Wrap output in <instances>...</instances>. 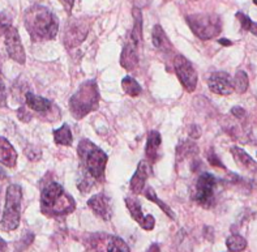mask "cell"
Listing matches in <instances>:
<instances>
[{"mask_svg":"<svg viewBox=\"0 0 257 252\" xmlns=\"http://www.w3.org/2000/svg\"><path fill=\"white\" fill-rule=\"evenodd\" d=\"M72 140H73V136H72L71 128L68 124H63L62 127L54 131V141L58 145L69 147L72 144Z\"/></svg>","mask_w":257,"mask_h":252,"instance_id":"21","label":"cell"},{"mask_svg":"<svg viewBox=\"0 0 257 252\" xmlns=\"http://www.w3.org/2000/svg\"><path fill=\"white\" fill-rule=\"evenodd\" d=\"M64 190L59 183H50L45 187L41 193V210L43 214H49L51 208L55 205V203L60 199Z\"/></svg>","mask_w":257,"mask_h":252,"instance_id":"11","label":"cell"},{"mask_svg":"<svg viewBox=\"0 0 257 252\" xmlns=\"http://www.w3.org/2000/svg\"><path fill=\"white\" fill-rule=\"evenodd\" d=\"M150 174V164L148 161H140V164L137 166L136 173L134 174V177L131 179V191L136 195L143 192L145 183H147L148 177Z\"/></svg>","mask_w":257,"mask_h":252,"instance_id":"13","label":"cell"},{"mask_svg":"<svg viewBox=\"0 0 257 252\" xmlns=\"http://www.w3.org/2000/svg\"><path fill=\"white\" fill-rule=\"evenodd\" d=\"M25 101L26 105L30 110L37 112H47L51 108V102L49 99L43 98L41 95L33 94L32 92H28L25 94Z\"/></svg>","mask_w":257,"mask_h":252,"instance_id":"19","label":"cell"},{"mask_svg":"<svg viewBox=\"0 0 257 252\" xmlns=\"http://www.w3.org/2000/svg\"><path fill=\"white\" fill-rule=\"evenodd\" d=\"M215 188H217V179L214 175L209 173L201 174L193 187V200L204 208H210L214 204Z\"/></svg>","mask_w":257,"mask_h":252,"instance_id":"6","label":"cell"},{"mask_svg":"<svg viewBox=\"0 0 257 252\" xmlns=\"http://www.w3.org/2000/svg\"><path fill=\"white\" fill-rule=\"evenodd\" d=\"M208 161H209V164L212 165V166H215V167H221V169H225V166H223V164H222L221 161L218 160V157L215 156V153L213 151H210L208 153Z\"/></svg>","mask_w":257,"mask_h":252,"instance_id":"30","label":"cell"},{"mask_svg":"<svg viewBox=\"0 0 257 252\" xmlns=\"http://www.w3.org/2000/svg\"><path fill=\"white\" fill-rule=\"evenodd\" d=\"M154 226H156V219H154V217L152 216V214H148V216L145 217V221H144L141 227H143L144 230H153Z\"/></svg>","mask_w":257,"mask_h":252,"instance_id":"31","label":"cell"},{"mask_svg":"<svg viewBox=\"0 0 257 252\" xmlns=\"http://www.w3.org/2000/svg\"><path fill=\"white\" fill-rule=\"evenodd\" d=\"M107 252H131L130 247L123 239L119 236H114L110 239L107 244Z\"/></svg>","mask_w":257,"mask_h":252,"instance_id":"27","label":"cell"},{"mask_svg":"<svg viewBox=\"0 0 257 252\" xmlns=\"http://www.w3.org/2000/svg\"><path fill=\"white\" fill-rule=\"evenodd\" d=\"M6 248H7V243L4 242L3 239L0 238V252H4L6 251Z\"/></svg>","mask_w":257,"mask_h":252,"instance_id":"39","label":"cell"},{"mask_svg":"<svg viewBox=\"0 0 257 252\" xmlns=\"http://www.w3.org/2000/svg\"><path fill=\"white\" fill-rule=\"evenodd\" d=\"M89 33V23L82 19H72L67 24L64 32V43L68 49L81 45Z\"/></svg>","mask_w":257,"mask_h":252,"instance_id":"8","label":"cell"},{"mask_svg":"<svg viewBox=\"0 0 257 252\" xmlns=\"http://www.w3.org/2000/svg\"><path fill=\"white\" fill-rule=\"evenodd\" d=\"M231 154L234 157L235 162L238 164V166H240L243 170L249 171V173H256L257 171V165L253 161V158L247 154V152H244L241 148L239 147H232L231 148Z\"/></svg>","mask_w":257,"mask_h":252,"instance_id":"15","label":"cell"},{"mask_svg":"<svg viewBox=\"0 0 257 252\" xmlns=\"http://www.w3.org/2000/svg\"><path fill=\"white\" fill-rule=\"evenodd\" d=\"M63 4L67 11H71L72 7H73V0H62Z\"/></svg>","mask_w":257,"mask_h":252,"instance_id":"36","label":"cell"},{"mask_svg":"<svg viewBox=\"0 0 257 252\" xmlns=\"http://www.w3.org/2000/svg\"><path fill=\"white\" fill-rule=\"evenodd\" d=\"M208 86L210 92L219 95H228L234 92V80L227 72H214L208 80Z\"/></svg>","mask_w":257,"mask_h":252,"instance_id":"10","label":"cell"},{"mask_svg":"<svg viewBox=\"0 0 257 252\" xmlns=\"http://www.w3.org/2000/svg\"><path fill=\"white\" fill-rule=\"evenodd\" d=\"M147 252H160V247H158V244H153Z\"/></svg>","mask_w":257,"mask_h":252,"instance_id":"40","label":"cell"},{"mask_svg":"<svg viewBox=\"0 0 257 252\" xmlns=\"http://www.w3.org/2000/svg\"><path fill=\"white\" fill-rule=\"evenodd\" d=\"M88 206L98 217L103 219H110L112 216L111 199L103 193H98L88 200Z\"/></svg>","mask_w":257,"mask_h":252,"instance_id":"12","label":"cell"},{"mask_svg":"<svg viewBox=\"0 0 257 252\" xmlns=\"http://www.w3.org/2000/svg\"><path fill=\"white\" fill-rule=\"evenodd\" d=\"M165 2H169V0H165Z\"/></svg>","mask_w":257,"mask_h":252,"instance_id":"43","label":"cell"},{"mask_svg":"<svg viewBox=\"0 0 257 252\" xmlns=\"http://www.w3.org/2000/svg\"><path fill=\"white\" fill-rule=\"evenodd\" d=\"M145 196H147L148 200H150V201H153V203H156L157 205L160 206L161 209L163 210V212L166 213L167 216L170 217L171 219H175V214H174V212L171 210V208H170L169 205H167L166 203H163L162 200L158 199V196H157V193L154 192V190L152 188V187H148L147 191H145Z\"/></svg>","mask_w":257,"mask_h":252,"instance_id":"24","label":"cell"},{"mask_svg":"<svg viewBox=\"0 0 257 252\" xmlns=\"http://www.w3.org/2000/svg\"><path fill=\"white\" fill-rule=\"evenodd\" d=\"M248 32H251L252 34H254V36L257 37V23H253V21H252L251 27H249V30H248Z\"/></svg>","mask_w":257,"mask_h":252,"instance_id":"37","label":"cell"},{"mask_svg":"<svg viewBox=\"0 0 257 252\" xmlns=\"http://www.w3.org/2000/svg\"><path fill=\"white\" fill-rule=\"evenodd\" d=\"M174 68H175L178 79L182 82V85L184 86L187 92H195L197 81H199V76L193 68L192 63L183 55H176L175 59H174Z\"/></svg>","mask_w":257,"mask_h":252,"instance_id":"7","label":"cell"},{"mask_svg":"<svg viewBox=\"0 0 257 252\" xmlns=\"http://www.w3.org/2000/svg\"><path fill=\"white\" fill-rule=\"evenodd\" d=\"M0 162L8 167H15L17 162V153L10 141L0 138Z\"/></svg>","mask_w":257,"mask_h":252,"instance_id":"18","label":"cell"},{"mask_svg":"<svg viewBox=\"0 0 257 252\" xmlns=\"http://www.w3.org/2000/svg\"><path fill=\"white\" fill-rule=\"evenodd\" d=\"M231 114L238 120H241V119L245 118V110L243 107H239V106H235V107L231 108Z\"/></svg>","mask_w":257,"mask_h":252,"instance_id":"33","label":"cell"},{"mask_svg":"<svg viewBox=\"0 0 257 252\" xmlns=\"http://www.w3.org/2000/svg\"><path fill=\"white\" fill-rule=\"evenodd\" d=\"M236 17H238V20L240 21L241 28H243L244 30H249V27H251V24H252L251 19H249L248 16H245L244 14H241V12H238V14H236Z\"/></svg>","mask_w":257,"mask_h":252,"instance_id":"29","label":"cell"},{"mask_svg":"<svg viewBox=\"0 0 257 252\" xmlns=\"http://www.w3.org/2000/svg\"><path fill=\"white\" fill-rule=\"evenodd\" d=\"M152 41H153V45L157 50H160L162 53L169 54L173 53V45L170 42L169 37L166 36L165 30L162 29V27L160 25H156L153 28V32H152Z\"/></svg>","mask_w":257,"mask_h":252,"instance_id":"16","label":"cell"},{"mask_svg":"<svg viewBox=\"0 0 257 252\" xmlns=\"http://www.w3.org/2000/svg\"><path fill=\"white\" fill-rule=\"evenodd\" d=\"M11 28V20L4 14H0V36L6 34L7 30Z\"/></svg>","mask_w":257,"mask_h":252,"instance_id":"28","label":"cell"},{"mask_svg":"<svg viewBox=\"0 0 257 252\" xmlns=\"http://www.w3.org/2000/svg\"><path fill=\"white\" fill-rule=\"evenodd\" d=\"M7 102V92H6V85H4V81L0 76V107L6 106Z\"/></svg>","mask_w":257,"mask_h":252,"instance_id":"32","label":"cell"},{"mask_svg":"<svg viewBox=\"0 0 257 252\" xmlns=\"http://www.w3.org/2000/svg\"><path fill=\"white\" fill-rule=\"evenodd\" d=\"M25 28L33 41L54 40L58 34V17L49 8L34 6L25 12Z\"/></svg>","mask_w":257,"mask_h":252,"instance_id":"1","label":"cell"},{"mask_svg":"<svg viewBox=\"0 0 257 252\" xmlns=\"http://www.w3.org/2000/svg\"><path fill=\"white\" fill-rule=\"evenodd\" d=\"M218 42L221 43V45H223V46H231V45H232L231 41L226 40V38H222V40H218Z\"/></svg>","mask_w":257,"mask_h":252,"instance_id":"38","label":"cell"},{"mask_svg":"<svg viewBox=\"0 0 257 252\" xmlns=\"http://www.w3.org/2000/svg\"><path fill=\"white\" fill-rule=\"evenodd\" d=\"M120 64L127 71H135L139 66V47L135 46L134 43L128 42L121 51Z\"/></svg>","mask_w":257,"mask_h":252,"instance_id":"14","label":"cell"},{"mask_svg":"<svg viewBox=\"0 0 257 252\" xmlns=\"http://www.w3.org/2000/svg\"><path fill=\"white\" fill-rule=\"evenodd\" d=\"M249 85V80H248V76L244 71H238L235 73L234 77V89L238 93H245Z\"/></svg>","mask_w":257,"mask_h":252,"instance_id":"26","label":"cell"},{"mask_svg":"<svg viewBox=\"0 0 257 252\" xmlns=\"http://www.w3.org/2000/svg\"><path fill=\"white\" fill-rule=\"evenodd\" d=\"M121 88H123L124 93L131 97H137V95H140L141 92H143V88L134 77H131V76H127V77H124L121 80Z\"/></svg>","mask_w":257,"mask_h":252,"instance_id":"23","label":"cell"},{"mask_svg":"<svg viewBox=\"0 0 257 252\" xmlns=\"http://www.w3.org/2000/svg\"><path fill=\"white\" fill-rule=\"evenodd\" d=\"M4 178H6V173H4L3 169H2V167H0V180L4 179Z\"/></svg>","mask_w":257,"mask_h":252,"instance_id":"41","label":"cell"},{"mask_svg":"<svg viewBox=\"0 0 257 252\" xmlns=\"http://www.w3.org/2000/svg\"><path fill=\"white\" fill-rule=\"evenodd\" d=\"M131 2L134 3V8H139V10H141V8L149 7L152 0H131Z\"/></svg>","mask_w":257,"mask_h":252,"instance_id":"34","label":"cell"},{"mask_svg":"<svg viewBox=\"0 0 257 252\" xmlns=\"http://www.w3.org/2000/svg\"><path fill=\"white\" fill-rule=\"evenodd\" d=\"M4 36H6L7 53H8L11 59L20 63V64H24L26 59L25 51H24V46L21 43V40H20V34L16 28L11 27Z\"/></svg>","mask_w":257,"mask_h":252,"instance_id":"9","label":"cell"},{"mask_svg":"<svg viewBox=\"0 0 257 252\" xmlns=\"http://www.w3.org/2000/svg\"><path fill=\"white\" fill-rule=\"evenodd\" d=\"M161 143V134L158 131H150L148 134L147 147H145V154H147V160L149 164H154L158 156V151H160Z\"/></svg>","mask_w":257,"mask_h":252,"instance_id":"17","label":"cell"},{"mask_svg":"<svg viewBox=\"0 0 257 252\" xmlns=\"http://www.w3.org/2000/svg\"><path fill=\"white\" fill-rule=\"evenodd\" d=\"M99 103V93L94 81L84 82L80 89L69 99V108L76 119H81L89 112L97 110Z\"/></svg>","mask_w":257,"mask_h":252,"instance_id":"3","label":"cell"},{"mask_svg":"<svg viewBox=\"0 0 257 252\" xmlns=\"http://www.w3.org/2000/svg\"><path fill=\"white\" fill-rule=\"evenodd\" d=\"M226 245L230 252H241L244 251L245 247H247V240L241 235L238 234H234V235H230L226 240Z\"/></svg>","mask_w":257,"mask_h":252,"instance_id":"25","label":"cell"},{"mask_svg":"<svg viewBox=\"0 0 257 252\" xmlns=\"http://www.w3.org/2000/svg\"><path fill=\"white\" fill-rule=\"evenodd\" d=\"M192 2H195V0H192Z\"/></svg>","mask_w":257,"mask_h":252,"instance_id":"44","label":"cell"},{"mask_svg":"<svg viewBox=\"0 0 257 252\" xmlns=\"http://www.w3.org/2000/svg\"><path fill=\"white\" fill-rule=\"evenodd\" d=\"M85 175L94 180H101L107 164V154L89 140H81L77 148Z\"/></svg>","mask_w":257,"mask_h":252,"instance_id":"2","label":"cell"},{"mask_svg":"<svg viewBox=\"0 0 257 252\" xmlns=\"http://www.w3.org/2000/svg\"><path fill=\"white\" fill-rule=\"evenodd\" d=\"M201 135V130L197 125H192L189 130V138L191 139H199Z\"/></svg>","mask_w":257,"mask_h":252,"instance_id":"35","label":"cell"},{"mask_svg":"<svg viewBox=\"0 0 257 252\" xmlns=\"http://www.w3.org/2000/svg\"><path fill=\"white\" fill-rule=\"evenodd\" d=\"M189 28L196 37L200 40H212L221 33L222 24L221 19L215 15L210 14H197L189 15L186 17Z\"/></svg>","mask_w":257,"mask_h":252,"instance_id":"5","label":"cell"},{"mask_svg":"<svg viewBox=\"0 0 257 252\" xmlns=\"http://www.w3.org/2000/svg\"><path fill=\"white\" fill-rule=\"evenodd\" d=\"M21 199L23 191L17 184H11L7 188L6 208H4L3 217L0 226L4 231L16 230L20 225V214H21Z\"/></svg>","mask_w":257,"mask_h":252,"instance_id":"4","label":"cell"},{"mask_svg":"<svg viewBox=\"0 0 257 252\" xmlns=\"http://www.w3.org/2000/svg\"><path fill=\"white\" fill-rule=\"evenodd\" d=\"M253 3H254V4H256V6H257V0H253Z\"/></svg>","mask_w":257,"mask_h":252,"instance_id":"42","label":"cell"},{"mask_svg":"<svg viewBox=\"0 0 257 252\" xmlns=\"http://www.w3.org/2000/svg\"><path fill=\"white\" fill-rule=\"evenodd\" d=\"M134 15V29L131 33V43H134L136 47H140L141 41H143V15H141V10L139 8H134L132 11Z\"/></svg>","mask_w":257,"mask_h":252,"instance_id":"20","label":"cell"},{"mask_svg":"<svg viewBox=\"0 0 257 252\" xmlns=\"http://www.w3.org/2000/svg\"><path fill=\"white\" fill-rule=\"evenodd\" d=\"M125 205H127V209L130 210L132 218H134L136 222H139L141 226H143L144 221H145V217L147 216H144L143 210H141L140 203H139L136 199L127 197V199H125Z\"/></svg>","mask_w":257,"mask_h":252,"instance_id":"22","label":"cell"}]
</instances>
